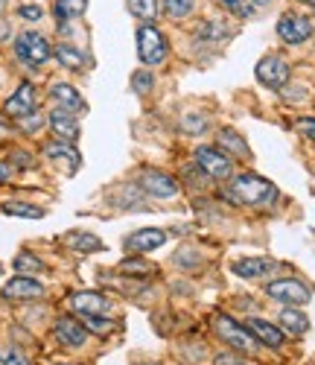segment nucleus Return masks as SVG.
<instances>
[{
	"mask_svg": "<svg viewBox=\"0 0 315 365\" xmlns=\"http://www.w3.org/2000/svg\"><path fill=\"white\" fill-rule=\"evenodd\" d=\"M47 123H50V129L58 135V140L73 143V140L79 138V123H76L73 111H68V108H56V111H50Z\"/></svg>",
	"mask_w": 315,
	"mask_h": 365,
	"instance_id": "f8f14e48",
	"label": "nucleus"
},
{
	"mask_svg": "<svg viewBox=\"0 0 315 365\" xmlns=\"http://www.w3.org/2000/svg\"><path fill=\"white\" fill-rule=\"evenodd\" d=\"M71 307L82 316H105L111 310V304L100 292H73L71 295Z\"/></svg>",
	"mask_w": 315,
	"mask_h": 365,
	"instance_id": "9b49d317",
	"label": "nucleus"
},
{
	"mask_svg": "<svg viewBox=\"0 0 315 365\" xmlns=\"http://www.w3.org/2000/svg\"><path fill=\"white\" fill-rule=\"evenodd\" d=\"M219 143H222L225 149H231L234 155H239V158H251V149H248V143L234 132V129H222L219 132Z\"/></svg>",
	"mask_w": 315,
	"mask_h": 365,
	"instance_id": "5701e85b",
	"label": "nucleus"
},
{
	"mask_svg": "<svg viewBox=\"0 0 315 365\" xmlns=\"http://www.w3.org/2000/svg\"><path fill=\"white\" fill-rule=\"evenodd\" d=\"M120 272H129V275H152V266L149 263H140V260H123L120 263Z\"/></svg>",
	"mask_w": 315,
	"mask_h": 365,
	"instance_id": "473e14b6",
	"label": "nucleus"
},
{
	"mask_svg": "<svg viewBox=\"0 0 315 365\" xmlns=\"http://www.w3.org/2000/svg\"><path fill=\"white\" fill-rule=\"evenodd\" d=\"M196 164H199V170H202L205 175H210V178H228V175L234 173L231 158L225 155V152L213 149V146H199V149H196Z\"/></svg>",
	"mask_w": 315,
	"mask_h": 365,
	"instance_id": "423d86ee",
	"label": "nucleus"
},
{
	"mask_svg": "<svg viewBox=\"0 0 315 365\" xmlns=\"http://www.w3.org/2000/svg\"><path fill=\"white\" fill-rule=\"evenodd\" d=\"M53 56L58 58V65H65L68 71H85V68H88V56H85L79 47H73V44H58V47H53Z\"/></svg>",
	"mask_w": 315,
	"mask_h": 365,
	"instance_id": "6ab92c4d",
	"label": "nucleus"
},
{
	"mask_svg": "<svg viewBox=\"0 0 315 365\" xmlns=\"http://www.w3.org/2000/svg\"><path fill=\"white\" fill-rule=\"evenodd\" d=\"M44 155H47L53 164H68L71 170H76V167L82 164L79 152H76L73 143H68V140H53V143H47V146H44Z\"/></svg>",
	"mask_w": 315,
	"mask_h": 365,
	"instance_id": "dca6fc26",
	"label": "nucleus"
},
{
	"mask_svg": "<svg viewBox=\"0 0 315 365\" xmlns=\"http://www.w3.org/2000/svg\"><path fill=\"white\" fill-rule=\"evenodd\" d=\"M71 246L79 249V252H100L103 242L93 237V234H76V237H71Z\"/></svg>",
	"mask_w": 315,
	"mask_h": 365,
	"instance_id": "bb28decb",
	"label": "nucleus"
},
{
	"mask_svg": "<svg viewBox=\"0 0 315 365\" xmlns=\"http://www.w3.org/2000/svg\"><path fill=\"white\" fill-rule=\"evenodd\" d=\"M266 292L274 298V301H280V304H306L309 301V289L301 284V281H295V278H280V281H272L269 287H266Z\"/></svg>",
	"mask_w": 315,
	"mask_h": 365,
	"instance_id": "6e6552de",
	"label": "nucleus"
},
{
	"mask_svg": "<svg viewBox=\"0 0 315 365\" xmlns=\"http://www.w3.org/2000/svg\"><path fill=\"white\" fill-rule=\"evenodd\" d=\"M15 269L21 272V275H24V272H33V275H36V272H44V263H41L38 257H33L29 252H21V255L15 257Z\"/></svg>",
	"mask_w": 315,
	"mask_h": 365,
	"instance_id": "a878e982",
	"label": "nucleus"
},
{
	"mask_svg": "<svg viewBox=\"0 0 315 365\" xmlns=\"http://www.w3.org/2000/svg\"><path fill=\"white\" fill-rule=\"evenodd\" d=\"M82 324H85L91 333H108V330H111V322L103 319V316H82Z\"/></svg>",
	"mask_w": 315,
	"mask_h": 365,
	"instance_id": "7c9ffc66",
	"label": "nucleus"
},
{
	"mask_svg": "<svg viewBox=\"0 0 315 365\" xmlns=\"http://www.w3.org/2000/svg\"><path fill=\"white\" fill-rule=\"evenodd\" d=\"M15 56L24 58L26 65L38 68V65H44L47 58L53 56V47H50V41L41 33H36V29H26V33H21L15 38Z\"/></svg>",
	"mask_w": 315,
	"mask_h": 365,
	"instance_id": "7ed1b4c3",
	"label": "nucleus"
},
{
	"mask_svg": "<svg viewBox=\"0 0 315 365\" xmlns=\"http://www.w3.org/2000/svg\"><path fill=\"white\" fill-rule=\"evenodd\" d=\"M248 333L254 336L257 342H263L266 348H280L283 345V330L274 327L272 322H263V319H248Z\"/></svg>",
	"mask_w": 315,
	"mask_h": 365,
	"instance_id": "2eb2a0df",
	"label": "nucleus"
},
{
	"mask_svg": "<svg viewBox=\"0 0 315 365\" xmlns=\"http://www.w3.org/2000/svg\"><path fill=\"white\" fill-rule=\"evenodd\" d=\"M181 129L190 132V135H199L207 129V120L202 114H187V117H181Z\"/></svg>",
	"mask_w": 315,
	"mask_h": 365,
	"instance_id": "c756f323",
	"label": "nucleus"
},
{
	"mask_svg": "<svg viewBox=\"0 0 315 365\" xmlns=\"http://www.w3.org/2000/svg\"><path fill=\"white\" fill-rule=\"evenodd\" d=\"M280 327H286L289 333L301 336V333L309 330V319H306L304 313H298L295 307H289V310H283V313H280Z\"/></svg>",
	"mask_w": 315,
	"mask_h": 365,
	"instance_id": "412c9836",
	"label": "nucleus"
},
{
	"mask_svg": "<svg viewBox=\"0 0 315 365\" xmlns=\"http://www.w3.org/2000/svg\"><path fill=\"white\" fill-rule=\"evenodd\" d=\"M129 12L143 24H152L158 18V0H129Z\"/></svg>",
	"mask_w": 315,
	"mask_h": 365,
	"instance_id": "b1692460",
	"label": "nucleus"
},
{
	"mask_svg": "<svg viewBox=\"0 0 315 365\" xmlns=\"http://www.w3.org/2000/svg\"><path fill=\"white\" fill-rule=\"evenodd\" d=\"M202 36H207V38H222V36H228V33H225V26H219V21H207V24L202 26Z\"/></svg>",
	"mask_w": 315,
	"mask_h": 365,
	"instance_id": "f704fd0d",
	"label": "nucleus"
},
{
	"mask_svg": "<svg viewBox=\"0 0 315 365\" xmlns=\"http://www.w3.org/2000/svg\"><path fill=\"white\" fill-rule=\"evenodd\" d=\"M9 36V24H4V21H0V41H4Z\"/></svg>",
	"mask_w": 315,
	"mask_h": 365,
	"instance_id": "a19ab883",
	"label": "nucleus"
},
{
	"mask_svg": "<svg viewBox=\"0 0 315 365\" xmlns=\"http://www.w3.org/2000/svg\"><path fill=\"white\" fill-rule=\"evenodd\" d=\"M152 85H155V79H152L149 71H138V73L132 76V88H135V94H140V97L152 94Z\"/></svg>",
	"mask_w": 315,
	"mask_h": 365,
	"instance_id": "c85d7f7f",
	"label": "nucleus"
},
{
	"mask_svg": "<svg viewBox=\"0 0 315 365\" xmlns=\"http://www.w3.org/2000/svg\"><path fill=\"white\" fill-rule=\"evenodd\" d=\"M298 132L306 135L309 140H315V117H304V120H298Z\"/></svg>",
	"mask_w": 315,
	"mask_h": 365,
	"instance_id": "e433bc0d",
	"label": "nucleus"
},
{
	"mask_svg": "<svg viewBox=\"0 0 315 365\" xmlns=\"http://www.w3.org/2000/svg\"><path fill=\"white\" fill-rule=\"evenodd\" d=\"M138 185L152 199H172V196H178V181L172 175H167V173H158V170H143L140 178H138Z\"/></svg>",
	"mask_w": 315,
	"mask_h": 365,
	"instance_id": "39448f33",
	"label": "nucleus"
},
{
	"mask_svg": "<svg viewBox=\"0 0 315 365\" xmlns=\"http://www.w3.org/2000/svg\"><path fill=\"white\" fill-rule=\"evenodd\" d=\"M12 164L21 167V170H26V167H33V155H29V152H24V149H15V152H12Z\"/></svg>",
	"mask_w": 315,
	"mask_h": 365,
	"instance_id": "c9c22d12",
	"label": "nucleus"
},
{
	"mask_svg": "<svg viewBox=\"0 0 315 365\" xmlns=\"http://www.w3.org/2000/svg\"><path fill=\"white\" fill-rule=\"evenodd\" d=\"M216 333H219V336H222L234 351H242V354L257 351V339L248 333V327L237 324V322L228 319V316H219V319H216Z\"/></svg>",
	"mask_w": 315,
	"mask_h": 365,
	"instance_id": "20e7f679",
	"label": "nucleus"
},
{
	"mask_svg": "<svg viewBox=\"0 0 315 365\" xmlns=\"http://www.w3.org/2000/svg\"><path fill=\"white\" fill-rule=\"evenodd\" d=\"M251 4H254V6H266V4H269V0H251Z\"/></svg>",
	"mask_w": 315,
	"mask_h": 365,
	"instance_id": "37998d69",
	"label": "nucleus"
},
{
	"mask_svg": "<svg viewBox=\"0 0 315 365\" xmlns=\"http://www.w3.org/2000/svg\"><path fill=\"white\" fill-rule=\"evenodd\" d=\"M146 365H152V362H146Z\"/></svg>",
	"mask_w": 315,
	"mask_h": 365,
	"instance_id": "49530a36",
	"label": "nucleus"
},
{
	"mask_svg": "<svg viewBox=\"0 0 315 365\" xmlns=\"http://www.w3.org/2000/svg\"><path fill=\"white\" fill-rule=\"evenodd\" d=\"M6 9V0H0V12H4Z\"/></svg>",
	"mask_w": 315,
	"mask_h": 365,
	"instance_id": "c03bdc74",
	"label": "nucleus"
},
{
	"mask_svg": "<svg viewBox=\"0 0 315 365\" xmlns=\"http://www.w3.org/2000/svg\"><path fill=\"white\" fill-rule=\"evenodd\" d=\"M167 242V234L161 228H143V231H135L132 237H125V249L129 252H152L158 246Z\"/></svg>",
	"mask_w": 315,
	"mask_h": 365,
	"instance_id": "4468645a",
	"label": "nucleus"
},
{
	"mask_svg": "<svg viewBox=\"0 0 315 365\" xmlns=\"http://www.w3.org/2000/svg\"><path fill=\"white\" fill-rule=\"evenodd\" d=\"M257 79L266 88L277 91V88H283L289 82V65L283 62L280 56H266V58H260V62H257Z\"/></svg>",
	"mask_w": 315,
	"mask_h": 365,
	"instance_id": "0eeeda50",
	"label": "nucleus"
},
{
	"mask_svg": "<svg viewBox=\"0 0 315 365\" xmlns=\"http://www.w3.org/2000/svg\"><path fill=\"white\" fill-rule=\"evenodd\" d=\"M219 6H225V9H231V12H239V15H248L251 9H245L242 6V0H216Z\"/></svg>",
	"mask_w": 315,
	"mask_h": 365,
	"instance_id": "58836bf2",
	"label": "nucleus"
},
{
	"mask_svg": "<svg viewBox=\"0 0 315 365\" xmlns=\"http://www.w3.org/2000/svg\"><path fill=\"white\" fill-rule=\"evenodd\" d=\"M4 111H6L9 117H15V120L33 114V111H36V88L29 85V82H21L15 94L4 103Z\"/></svg>",
	"mask_w": 315,
	"mask_h": 365,
	"instance_id": "9d476101",
	"label": "nucleus"
},
{
	"mask_svg": "<svg viewBox=\"0 0 315 365\" xmlns=\"http://www.w3.org/2000/svg\"><path fill=\"white\" fill-rule=\"evenodd\" d=\"M6 178H9V170H6L4 164H0V181H6Z\"/></svg>",
	"mask_w": 315,
	"mask_h": 365,
	"instance_id": "79ce46f5",
	"label": "nucleus"
},
{
	"mask_svg": "<svg viewBox=\"0 0 315 365\" xmlns=\"http://www.w3.org/2000/svg\"><path fill=\"white\" fill-rule=\"evenodd\" d=\"M0 365H29V359L15 348H0Z\"/></svg>",
	"mask_w": 315,
	"mask_h": 365,
	"instance_id": "2f4dec72",
	"label": "nucleus"
},
{
	"mask_svg": "<svg viewBox=\"0 0 315 365\" xmlns=\"http://www.w3.org/2000/svg\"><path fill=\"white\" fill-rule=\"evenodd\" d=\"M213 365H248V362L242 356H237V354H219Z\"/></svg>",
	"mask_w": 315,
	"mask_h": 365,
	"instance_id": "4c0bfd02",
	"label": "nucleus"
},
{
	"mask_svg": "<svg viewBox=\"0 0 315 365\" xmlns=\"http://www.w3.org/2000/svg\"><path fill=\"white\" fill-rule=\"evenodd\" d=\"M234 199L245 205H272L277 199V190L272 181L254 175V173H242L234 178Z\"/></svg>",
	"mask_w": 315,
	"mask_h": 365,
	"instance_id": "f257e3e1",
	"label": "nucleus"
},
{
	"mask_svg": "<svg viewBox=\"0 0 315 365\" xmlns=\"http://www.w3.org/2000/svg\"><path fill=\"white\" fill-rule=\"evenodd\" d=\"M304 4H309V6H312V9H315V0H304Z\"/></svg>",
	"mask_w": 315,
	"mask_h": 365,
	"instance_id": "a18cd8bd",
	"label": "nucleus"
},
{
	"mask_svg": "<svg viewBox=\"0 0 315 365\" xmlns=\"http://www.w3.org/2000/svg\"><path fill=\"white\" fill-rule=\"evenodd\" d=\"M164 9L170 18H187L193 9V0H164Z\"/></svg>",
	"mask_w": 315,
	"mask_h": 365,
	"instance_id": "cd10ccee",
	"label": "nucleus"
},
{
	"mask_svg": "<svg viewBox=\"0 0 315 365\" xmlns=\"http://www.w3.org/2000/svg\"><path fill=\"white\" fill-rule=\"evenodd\" d=\"M56 18L58 21H71V18H82L88 9V0H56Z\"/></svg>",
	"mask_w": 315,
	"mask_h": 365,
	"instance_id": "4be33fe9",
	"label": "nucleus"
},
{
	"mask_svg": "<svg viewBox=\"0 0 315 365\" xmlns=\"http://www.w3.org/2000/svg\"><path fill=\"white\" fill-rule=\"evenodd\" d=\"M170 53V44L164 38V33L152 24H143L138 29V56L143 65H161Z\"/></svg>",
	"mask_w": 315,
	"mask_h": 365,
	"instance_id": "f03ea898",
	"label": "nucleus"
},
{
	"mask_svg": "<svg viewBox=\"0 0 315 365\" xmlns=\"http://www.w3.org/2000/svg\"><path fill=\"white\" fill-rule=\"evenodd\" d=\"M274 266L277 263L269 260V257H242V260L234 263V275H239V278H263Z\"/></svg>",
	"mask_w": 315,
	"mask_h": 365,
	"instance_id": "f3484780",
	"label": "nucleus"
},
{
	"mask_svg": "<svg viewBox=\"0 0 315 365\" xmlns=\"http://www.w3.org/2000/svg\"><path fill=\"white\" fill-rule=\"evenodd\" d=\"M18 15H21V18H26V21H38L44 12H41V6H21V9H18Z\"/></svg>",
	"mask_w": 315,
	"mask_h": 365,
	"instance_id": "ea45409f",
	"label": "nucleus"
},
{
	"mask_svg": "<svg viewBox=\"0 0 315 365\" xmlns=\"http://www.w3.org/2000/svg\"><path fill=\"white\" fill-rule=\"evenodd\" d=\"M4 214H9V217H26V220H41L44 210L36 207V205H24V202H6L4 205Z\"/></svg>",
	"mask_w": 315,
	"mask_h": 365,
	"instance_id": "393cba45",
	"label": "nucleus"
},
{
	"mask_svg": "<svg viewBox=\"0 0 315 365\" xmlns=\"http://www.w3.org/2000/svg\"><path fill=\"white\" fill-rule=\"evenodd\" d=\"M21 126H24V132L33 135V132H38V129L44 126V120H41L38 114H26V117H21Z\"/></svg>",
	"mask_w": 315,
	"mask_h": 365,
	"instance_id": "72a5a7b5",
	"label": "nucleus"
},
{
	"mask_svg": "<svg viewBox=\"0 0 315 365\" xmlns=\"http://www.w3.org/2000/svg\"><path fill=\"white\" fill-rule=\"evenodd\" d=\"M277 36L286 41V44H301V41H306V38L312 36V21L304 18V15L289 12V15H283V18H280V24H277Z\"/></svg>",
	"mask_w": 315,
	"mask_h": 365,
	"instance_id": "1a4fd4ad",
	"label": "nucleus"
},
{
	"mask_svg": "<svg viewBox=\"0 0 315 365\" xmlns=\"http://www.w3.org/2000/svg\"><path fill=\"white\" fill-rule=\"evenodd\" d=\"M85 336H88L85 324H79L73 316H65V319H58V322H56V339H58L61 345L79 348V345L85 342Z\"/></svg>",
	"mask_w": 315,
	"mask_h": 365,
	"instance_id": "ddd939ff",
	"label": "nucleus"
},
{
	"mask_svg": "<svg viewBox=\"0 0 315 365\" xmlns=\"http://www.w3.org/2000/svg\"><path fill=\"white\" fill-rule=\"evenodd\" d=\"M4 295L6 298H41L44 287L38 281H33V278H26V275H18L4 287Z\"/></svg>",
	"mask_w": 315,
	"mask_h": 365,
	"instance_id": "a211bd4d",
	"label": "nucleus"
},
{
	"mask_svg": "<svg viewBox=\"0 0 315 365\" xmlns=\"http://www.w3.org/2000/svg\"><path fill=\"white\" fill-rule=\"evenodd\" d=\"M53 100L58 103V108H68V111H82L85 108V100L71 85H53Z\"/></svg>",
	"mask_w": 315,
	"mask_h": 365,
	"instance_id": "aec40b11",
	"label": "nucleus"
}]
</instances>
